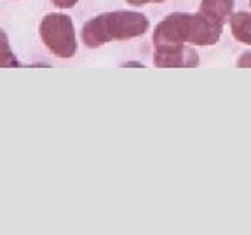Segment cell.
Instances as JSON below:
<instances>
[{
  "label": "cell",
  "instance_id": "cell-1",
  "mask_svg": "<svg viewBox=\"0 0 251 235\" xmlns=\"http://www.w3.org/2000/svg\"><path fill=\"white\" fill-rule=\"evenodd\" d=\"M150 21L138 11H110L94 16L80 30L82 44L89 49H96L110 42H124L145 35Z\"/></svg>",
  "mask_w": 251,
  "mask_h": 235
},
{
  "label": "cell",
  "instance_id": "cell-2",
  "mask_svg": "<svg viewBox=\"0 0 251 235\" xmlns=\"http://www.w3.org/2000/svg\"><path fill=\"white\" fill-rule=\"evenodd\" d=\"M222 28L201 12H173L155 26L152 42L153 47L168 44L215 46L222 37Z\"/></svg>",
  "mask_w": 251,
  "mask_h": 235
},
{
  "label": "cell",
  "instance_id": "cell-3",
  "mask_svg": "<svg viewBox=\"0 0 251 235\" xmlns=\"http://www.w3.org/2000/svg\"><path fill=\"white\" fill-rule=\"evenodd\" d=\"M39 35L44 46L61 59H70L77 52V35L74 21L65 12H49L39 24Z\"/></svg>",
  "mask_w": 251,
  "mask_h": 235
},
{
  "label": "cell",
  "instance_id": "cell-4",
  "mask_svg": "<svg viewBox=\"0 0 251 235\" xmlns=\"http://www.w3.org/2000/svg\"><path fill=\"white\" fill-rule=\"evenodd\" d=\"M153 65L157 68H196L199 67V54L187 44L157 46L153 51Z\"/></svg>",
  "mask_w": 251,
  "mask_h": 235
},
{
  "label": "cell",
  "instance_id": "cell-5",
  "mask_svg": "<svg viewBox=\"0 0 251 235\" xmlns=\"http://www.w3.org/2000/svg\"><path fill=\"white\" fill-rule=\"evenodd\" d=\"M199 12L213 23L224 26L234 12V0H201Z\"/></svg>",
  "mask_w": 251,
  "mask_h": 235
},
{
  "label": "cell",
  "instance_id": "cell-6",
  "mask_svg": "<svg viewBox=\"0 0 251 235\" xmlns=\"http://www.w3.org/2000/svg\"><path fill=\"white\" fill-rule=\"evenodd\" d=\"M228 23H230L232 37L237 42L251 46V12L248 11L232 12L230 18H228Z\"/></svg>",
  "mask_w": 251,
  "mask_h": 235
},
{
  "label": "cell",
  "instance_id": "cell-7",
  "mask_svg": "<svg viewBox=\"0 0 251 235\" xmlns=\"http://www.w3.org/2000/svg\"><path fill=\"white\" fill-rule=\"evenodd\" d=\"M16 67H20L18 58H16L14 51L11 49L7 33L0 28V68H16Z\"/></svg>",
  "mask_w": 251,
  "mask_h": 235
},
{
  "label": "cell",
  "instance_id": "cell-8",
  "mask_svg": "<svg viewBox=\"0 0 251 235\" xmlns=\"http://www.w3.org/2000/svg\"><path fill=\"white\" fill-rule=\"evenodd\" d=\"M237 67L239 68H251V51H246L241 54V58L237 59Z\"/></svg>",
  "mask_w": 251,
  "mask_h": 235
},
{
  "label": "cell",
  "instance_id": "cell-9",
  "mask_svg": "<svg viewBox=\"0 0 251 235\" xmlns=\"http://www.w3.org/2000/svg\"><path fill=\"white\" fill-rule=\"evenodd\" d=\"M77 2L78 0H52V4L59 9H72Z\"/></svg>",
  "mask_w": 251,
  "mask_h": 235
},
{
  "label": "cell",
  "instance_id": "cell-10",
  "mask_svg": "<svg viewBox=\"0 0 251 235\" xmlns=\"http://www.w3.org/2000/svg\"><path fill=\"white\" fill-rule=\"evenodd\" d=\"M126 2L131 5H145V4H150L152 0H126Z\"/></svg>",
  "mask_w": 251,
  "mask_h": 235
},
{
  "label": "cell",
  "instance_id": "cell-11",
  "mask_svg": "<svg viewBox=\"0 0 251 235\" xmlns=\"http://www.w3.org/2000/svg\"><path fill=\"white\" fill-rule=\"evenodd\" d=\"M153 4H161V2H166V0H152Z\"/></svg>",
  "mask_w": 251,
  "mask_h": 235
},
{
  "label": "cell",
  "instance_id": "cell-12",
  "mask_svg": "<svg viewBox=\"0 0 251 235\" xmlns=\"http://www.w3.org/2000/svg\"><path fill=\"white\" fill-rule=\"evenodd\" d=\"M250 5H251V0H250Z\"/></svg>",
  "mask_w": 251,
  "mask_h": 235
}]
</instances>
